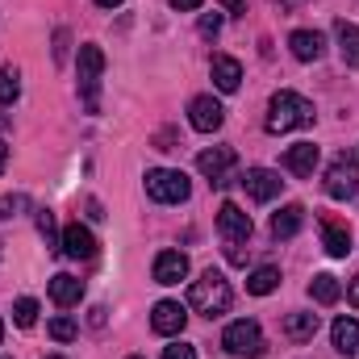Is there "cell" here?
Masks as SVG:
<instances>
[{
  "label": "cell",
  "mask_w": 359,
  "mask_h": 359,
  "mask_svg": "<svg viewBox=\"0 0 359 359\" xmlns=\"http://www.w3.org/2000/svg\"><path fill=\"white\" fill-rule=\"evenodd\" d=\"M313 104L301 96V92H276L268 100V117H264V130L268 134H288V130H301V126H313Z\"/></svg>",
  "instance_id": "obj_1"
},
{
  "label": "cell",
  "mask_w": 359,
  "mask_h": 359,
  "mask_svg": "<svg viewBox=\"0 0 359 359\" xmlns=\"http://www.w3.org/2000/svg\"><path fill=\"white\" fill-rule=\"evenodd\" d=\"M230 301H234L230 280L213 268L201 271V280H192V288H188V305H192L201 318H222V313L230 309Z\"/></svg>",
  "instance_id": "obj_2"
},
{
  "label": "cell",
  "mask_w": 359,
  "mask_h": 359,
  "mask_svg": "<svg viewBox=\"0 0 359 359\" xmlns=\"http://www.w3.org/2000/svg\"><path fill=\"white\" fill-rule=\"evenodd\" d=\"M222 347H226L234 359H259L268 343H264V330H259V322H251V318H238V322H230V326H226V334H222Z\"/></svg>",
  "instance_id": "obj_3"
},
{
  "label": "cell",
  "mask_w": 359,
  "mask_h": 359,
  "mask_svg": "<svg viewBox=\"0 0 359 359\" xmlns=\"http://www.w3.org/2000/svg\"><path fill=\"white\" fill-rule=\"evenodd\" d=\"M100 72H104V50L96 42H84L80 46V96L88 113L100 109Z\"/></svg>",
  "instance_id": "obj_4"
},
{
  "label": "cell",
  "mask_w": 359,
  "mask_h": 359,
  "mask_svg": "<svg viewBox=\"0 0 359 359\" xmlns=\"http://www.w3.org/2000/svg\"><path fill=\"white\" fill-rule=\"evenodd\" d=\"M188 192H192V184L176 168H151L147 172V196L159 205H180V201H188Z\"/></svg>",
  "instance_id": "obj_5"
},
{
  "label": "cell",
  "mask_w": 359,
  "mask_h": 359,
  "mask_svg": "<svg viewBox=\"0 0 359 359\" xmlns=\"http://www.w3.org/2000/svg\"><path fill=\"white\" fill-rule=\"evenodd\" d=\"M359 192V155H339L330 168H326V196L334 201H351Z\"/></svg>",
  "instance_id": "obj_6"
},
{
  "label": "cell",
  "mask_w": 359,
  "mask_h": 359,
  "mask_svg": "<svg viewBox=\"0 0 359 359\" xmlns=\"http://www.w3.org/2000/svg\"><path fill=\"white\" fill-rule=\"evenodd\" d=\"M251 213L247 209H238L234 201H226L222 209H217V234L226 238V247H243V243H251Z\"/></svg>",
  "instance_id": "obj_7"
},
{
  "label": "cell",
  "mask_w": 359,
  "mask_h": 359,
  "mask_svg": "<svg viewBox=\"0 0 359 359\" xmlns=\"http://www.w3.org/2000/svg\"><path fill=\"white\" fill-rule=\"evenodd\" d=\"M234 163H238V155H234V147H209V151H201L196 155V168H201V176L209 180V184H230V172H234Z\"/></svg>",
  "instance_id": "obj_8"
},
{
  "label": "cell",
  "mask_w": 359,
  "mask_h": 359,
  "mask_svg": "<svg viewBox=\"0 0 359 359\" xmlns=\"http://www.w3.org/2000/svg\"><path fill=\"white\" fill-rule=\"evenodd\" d=\"M243 188H247V196H251V201L268 205V201H276V196H280L284 180H280V172H271V168H247Z\"/></svg>",
  "instance_id": "obj_9"
},
{
  "label": "cell",
  "mask_w": 359,
  "mask_h": 359,
  "mask_svg": "<svg viewBox=\"0 0 359 359\" xmlns=\"http://www.w3.org/2000/svg\"><path fill=\"white\" fill-rule=\"evenodd\" d=\"M188 121H192V130L213 134V130H222L226 109H222V100H213V96H192V104H188Z\"/></svg>",
  "instance_id": "obj_10"
},
{
  "label": "cell",
  "mask_w": 359,
  "mask_h": 359,
  "mask_svg": "<svg viewBox=\"0 0 359 359\" xmlns=\"http://www.w3.org/2000/svg\"><path fill=\"white\" fill-rule=\"evenodd\" d=\"M184 326H188V309H184L180 301H159V305L151 309V330H155V334L172 339V334H184Z\"/></svg>",
  "instance_id": "obj_11"
},
{
  "label": "cell",
  "mask_w": 359,
  "mask_h": 359,
  "mask_svg": "<svg viewBox=\"0 0 359 359\" xmlns=\"http://www.w3.org/2000/svg\"><path fill=\"white\" fill-rule=\"evenodd\" d=\"M67 259H96V234H92L88 226H80V222H72L67 230H63V247H59Z\"/></svg>",
  "instance_id": "obj_12"
},
{
  "label": "cell",
  "mask_w": 359,
  "mask_h": 359,
  "mask_svg": "<svg viewBox=\"0 0 359 359\" xmlns=\"http://www.w3.org/2000/svg\"><path fill=\"white\" fill-rule=\"evenodd\" d=\"M151 271H155V284H180L188 276V255L184 251H159Z\"/></svg>",
  "instance_id": "obj_13"
},
{
  "label": "cell",
  "mask_w": 359,
  "mask_h": 359,
  "mask_svg": "<svg viewBox=\"0 0 359 359\" xmlns=\"http://www.w3.org/2000/svg\"><path fill=\"white\" fill-rule=\"evenodd\" d=\"M318 159H322V151H318L313 142H297V147L284 151V172H292V176H313Z\"/></svg>",
  "instance_id": "obj_14"
},
{
  "label": "cell",
  "mask_w": 359,
  "mask_h": 359,
  "mask_svg": "<svg viewBox=\"0 0 359 359\" xmlns=\"http://www.w3.org/2000/svg\"><path fill=\"white\" fill-rule=\"evenodd\" d=\"M288 46H292V55H297L301 63H318V59L326 55V38H322L318 29H297V34L288 38Z\"/></svg>",
  "instance_id": "obj_15"
},
{
  "label": "cell",
  "mask_w": 359,
  "mask_h": 359,
  "mask_svg": "<svg viewBox=\"0 0 359 359\" xmlns=\"http://www.w3.org/2000/svg\"><path fill=\"white\" fill-rule=\"evenodd\" d=\"M213 84H217V92H238V84H243V63L238 59H230V55H213Z\"/></svg>",
  "instance_id": "obj_16"
},
{
  "label": "cell",
  "mask_w": 359,
  "mask_h": 359,
  "mask_svg": "<svg viewBox=\"0 0 359 359\" xmlns=\"http://www.w3.org/2000/svg\"><path fill=\"white\" fill-rule=\"evenodd\" d=\"M322 247H326L334 259H347V251H351V230H347L343 222L326 217V222H322Z\"/></svg>",
  "instance_id": "obj_17"
},
{
  "label": "cell",
  "mask_w": 359,
  "mask_h": 359,
  "mask_svg": "<svg viewBox=\"0 0 359 359\" xmlns=\"http://www.w3.org/2000/svg\"><path fill=\"white\" fill-rule=\"evenodd\" d=\"M80 297H84V280H76V276H67V271H59V276L50 280V301H55V305L72 309V305H80Z\"/></svg>",
  "instance_id": "obj_18"
},
{
  "label": "cell",
  "mask_w": 359,
  "mask_h": 359,
  "mask_svg": "<svg viewBox=\"0 0 359 359\" xmlns=\"http://www.w3.org/2000/svg\"><path fill=\"white\" fill-rule=\"evenodd\" d=\"M330 339H334V351L339 355H359V322L355 318H339L330 326Z\"/></svg>",
  "instance_id": "obj_19"
},
{
  "label": "cell",
  "mask_w": 359,
  "mask_h": 359,
  "mask_svg": "<svg viewBox=\"0 0 359 359\" xmlns=\"http://www.w3.org/2000/svg\"><path fill=\"white\" fill-rule=\"evenodd\" d=\"M334 38H339V55L347 67H359V25L355 21H339L334 25Z\"/></svg>",
  "instance_id": "obj_20"
},
{
  "label": "cell",
  "mask_w": 359,
  "mask_h": 359,
  "mask_svg": "<svg viewBox=\"0 0 359 359\" xmlns=\"http://www.w3.org/2000/svg\"><path fill=\"white\" fill-rule=\"evenodd\" d=\"M301 226H305V205H284V209L271 217V234H276V238H292Z\"/></svg>",
  "instance_id": "obj_21"
},
{
  "label": "cell",
  "mask_w": 359,
  "mask_h": 359,
  "mask_svg": "<svg viewBox=\"0 0 359 359\" xmlns=\"http://www.w3.org/2000/svg\"><path fill=\"white\" fill-rule=\"evenodd\" d=\"M284 334H288L292 343H309V339L318 334V313H288V318H284Z\"/></svg>",
  "instance_id": "obj_22"
},
{
  "label": "cell",
  "mask_w": 359,
  "mask_h": 359,
  "mask_svg": "<svg viewBox=\"0 0 359 359\" xmlns=\"http://www.w3.org/2000/svg\"><path fill=\"white\" fill-rule=\"evenodd\" d=\"M280 288V268H255L251 276H247V292L251 297H268V292H276Z\"/></svg>",
  "instance_id": "obj_23"
},
{
  "label": "cell",
  "mask_w": 359,
  "mask_h": 359,
  "mask_svg": "<svg viewBox=\"0 0 359 359\" xmlns=\"http://www.w3.org/2000/svg\"><path fill=\"white\" fill-rule=\"evenodd\" d=\"M309 297H313L318 305H334V301L343 297V288H339V280H334L330 271H322V276H313V284H309Z\"/></svg>",
  "instance_id": "obj_24"
},
{
  "label": "cell",
  "mask_w": 359,
  "mask_h": 359,
  "mask_svg": "<svg viewBox=\"0 0 359 359\" xmlns=\"http://www.w3.org/2000/svg\"><path fill=\"white\" fill-rule=\"evenodd\" d=\"M38 234L46 238V247H50V251H59V247H63V230L55 226V213H50V209H38Z\"/></svg>",
  "instance_id": "obj_25"
},
{
  "label": "cell",
  "mask_w": 359,
  "mask_h": 359,
  "mask_svg": "<svg viewBox=\"0 0 359 359\" xmlns=\"http://www.w3.org/2000/svg\"><path fill=\"white\" fill-rule=\"evenodd\" d=\"M21 96V76H17V67L8 63V67H0V104H13Z\"/></svg>",
  "instance_id": "obj_26"
},
{
  "label": "cell",
  "mask_w": 359,
  "mask_h": 359,
  "mask_svg": "<svg viewBox=\"0 0 359 359\" xmlns=\"http://www.w3.org/2000/svg\"><path fill=\"white\" fill-rule=\"evenodd\" d=\"M46 330H50V339H55V343H72V339L80 334V326H76V318H67V313H59V318H50V326H46Z\"/></svg>",
  "instance_id": "obj_27"
},
{
  "label": "cell",
  "mask_w": 359,
  "mask_h": 359,
  "mask_svg": "<svg viewBox=\"0 0 359 359\" xmlns=\"http://www.w3.org/2000/svg\"><path fill=\"white\" fill-rule=\"evenodd\" d=\"M13 322H17L21 330H29V326L38 322V301H34V297H21V301L13 305Z\"/></svg>",
  "instance_id": "obj_28"
},
{
  "label": "cell",
  "mask_w": 359,
  "mask_h": 359,
  "mask_svg": "<svg viewBox=\"0 0 359 359\" xmlns=\"http://www.w3.org/2000/svg\"><path fill=\"white\" fill-rule=\"evenodd\" d=\"M25 205H29V196H25V192H13V196H4V201H0V217H4V222H13V217H21V209H25Z\"/></svg>",
  "instance_id": "obj_29"
},
{
  "label": "cell",
  "mask_w": 359,
  "mask_h": 359,
  "mask_svg": "<svg viewBox=\"0 0 359 359\" xmlns=\"http://www.w3.org/2000/svg\"><path fill=\"white\" fill-rule=\"evenodd\" d=\"M222 34V13H205L201 17V38H217Z\"/></svg>",
  "instance_id": "obj_30"
},
{
  "label": "cell",
  "mask_w": 359,
  "mask_h": 359,
  "mask_svg": "<svg viewBox=\"0 0 359 359\" xmlns=\"http://www.w3.org/2000/svg\"><path fill=\"white\" fill-rule=\"evenodd\" d=\"M163 359H196V347H188V343H172V347L163 351Z\"/></svg>",
  "instance_id": "obj_31"
},
{
  "label": "cell",
  "mask_w": 359,
  "mask_h": 359,
  "mask_svg": "<svg viewBox=\"0 0 359 359\" xmlns=\"http://www.w3.org/2000/svg\"><path fill=\"white\" fill-rule=\"evenodd\" d=\"M63 59H67V29L55 34V63H63Z\"/></svg>",
  "instance_id": "obj_32"
},
{
  "label": "cell",
  "mask_w": 359,
  "mask_h": 359,
  "mask_svg": "<svg viewBox=\"0 0 359 359\" xmlns=\"http://www.w3.org/2000/svg\"><path fill=\"white\" fill-rule=\"evenodd\" d=\"M217 4H222L230 17H243V13H247V4H243V0H217Z\"/></svg>",
  "instance_id": "obj_33"
},
{
  "label": "cell",
  "mask_w": 359,
  "mask_h": 359,
  "mask_svg": "<svg viewBox=\"0 0 359 359\" xmlns=\"http://www.w3.org/2000/svg\"><path fill=\"white\" fill-rule=\"evenodd\" d=\"M168 4H172L176 13H192V8H201L205 0H168Z\"/></svg>",
  "instance_id": "obj_34"
},
{
  "label": "cell",
  "mask_w": 359,
  "mask_h": 359,
  "mask_svg": "<svg viewBox=\"0 0 359 359\" xmlns=\"http://www.w3.org/2000/svg\"><path fill=\"white\" fill-rule=\"evenodd\" d=\"M347 301H351V305L359 309V276L351 280V284H347Z\"/></svg>",
  "instance_id": "obj_35"
},
{
  "label": "cell",
  "mask_w": 359,
  "mask_h": 359,
  "mask_svg": "<svg viewBox=\"0 0 359 359\" xmlns=\"http://www.w3.org/2000/svg\"><path fill=\"white\" fill-rule=\"evenodd\" d=\"M4 163H8V147L0 142V172H4Z\"/></svg>",
  "instance_id": "obj_36"
},
{
  "label": "cell",
  "mask_w": 359,
  "mask_h": 359,
  "mask_svg": "<svg viewBox=\"0 0 359 359\" xmlns=\"http://www.w3.org/2000/svg\"><path fill=\"white\" fill-rule=\"evenodd\" d=\"M96 4H100V8H117L121 0H96Z\"/></svg>",
  "instance_id": "obj_37"
},
{
  "label": "cell",
  "mask_w": 359,
  "mask_h": 359,
  "mask_svg": "<svg viewBox=\"0 0 359 359\" xmlns=\"http://www.w3.org/2000/svg\"><path fill=\"white\" fill-rule=\"evenodd\" d=\"M280 4H284V8H292V4H301V0H280Z\"/></svg>",
  "instance_id": "obj_38"
},
{
  "label": "cell",
  "mask_w": 359,
  "mask_h": 359,
  "mask_svg": "<svg viewBox=\"0 0 359 359\" xmlns=\"http://www.w3.org/2000/svg\"><path fill=\"white\" fill-rule=\"evenodd\" d=\"M0 339H4V322H0Z\"/></svg>",
  "instance_id": "obj_39"
},
{
  "label": "cell",
  "mask_w": 359,
  "mask_h": 359,
  "mask_svg": "<svg viewBox=\"0 0 359 359\" xmlns=\"http://www.w3.org/2000/svg\"><path fill=\"white\" fill-rule=\"evenodd\" d=\"M46 359H63V355H46Z\"/></svg>",
  "instance_id": "obj_40"
},
{
  "label": "cell",
  "mask_w": 359,
  "mask_h": 359,
  "mask_svg": "<svg viewBox=\"0 0 359 359\" xmlns=\"http://www.w3.org/2000/svg\"><path fill=\"white\" fill-rule=\"evenodd\" d=\"M130 359H142V355H130Z\"/></svg>",
  "instance_id": "obj_41"
},
{
  "label": "cell",
  "mask_w": 359,
  "mask_h": 359,
  "mask_svg": "<svg viewBox=\"0 0 359 359\" xmlns=\"http://www.w3.org/2000/svg\"><path fill=\"white\" fill-rule=\"evenodd\" d=\"M0 359H8V355H0Z\"/></svg>",
  "instance_id": "obj_42"
}]
</instances>
